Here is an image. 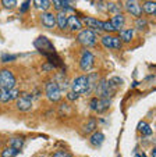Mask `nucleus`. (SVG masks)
Segmentation results:
<instances>
[{"mask_svg": "<svg viewBox=\"0 0 156 157\" xmlns=\"http://www.w3.org/2000/svg\"><path fill=\"white\" fill-rule=\"evenodd\" d=\"M92 88L94 86L91 85V81H89L88 75H78L73 79L71 82V90L77 95H89L92 92Z\"/></svg>", "mask_w": 156, "mask_h": 157, "instance_id": "obj_1", "label": "nucleus"}, {"mask_svg": "<svg viewBox=\"0 0 156 157\" xmlns=\"http://www.w3.org/2000/svg\"><path fill=\"white\" fill-rule=\"evenodd\" d=\"M77 39H78V42H80L82 46H85V48H94L95 44H96V32L85 28V29H81L80 32H78Z\"/></svg>", "mask_w": 156, "mask_h": 157, "instance_id": "obj_2", "label": "nucleus"}, {"mask_svg": "<svg viewBox=\"0 0 156 157\" xmlns=\"http://www.w3.org/2000/svg\"><path fill=\"white\" fill-rule=\"evenodd\" d=\"M15 86V75L7 68L0 70V89H13Z\"/></svg>", "mask_w": 156, "mask_h": 157, "instance_id": "obj_3", "label": "nucleus"}, {"mask_svg": "<svg viewBox=\"0 0 156 157\" xmlns=\"http://www.w3.org/2000/svg\"><path fill=\"white\" fill-rule=\"evenodd\" d=\"M94 67H95V56L88 50V49H85V50L82 52V54H81L80 68L85 72H89L94 70Z\"/></svg>", "mask_w": 156, "mask_h": 157, "instance_id": "obj_4", "label": "nucleus"}, {"mask_svg": "<svg viewBox=\"0 0 156 157\" xmlns=\"http://www.w3.org/2000/svg\"><path fill=\"white\" fill-rule=\"evenodd\" d=\"M46 96L50 101H59L62 99V89L56 81H52L46 85Z\"/></svg>", "mask_w": 156, "mask_h": 157, "instance_id": "obj_5", "label": "nucleus"}, {"mask_svg": "<svg viewBox=\"0 0 156 157\" xmlns=\"http://www.w3.org/2000/svg\"><path fill=\"white\" fill-rule=\"evenodd\" d=\"M112 101L110 99H100V98H95L91 100V109L95 110L96 113H103V111H106L107 109L110 107Z\"/></svg>", "mask_w": 156, "mask_h": 157, "instance_id": "obj_6", "label": "nucleus"}, {"mask_svg": "<svg viewBox=\"0 0 156 157\" xmlns=\"http://www.w3.org/2000/svg\"><path fill=\"white\" fill-rule=\"evenodd\" d=\"M110 86L107 79H102L96 86H95V92H96L98 98L100 99H110Z\"/></svg>", "mask_w": 156, "mask_h": 157, "instance_id": "obj_7", "label": "nucleus"}, {"mask_svg": "<svg viewBox=\"0 0 156 157\" xmlns=\"http://www.w3.org/2000/svg\"><path fill=\"white\" fill-rule=\"evenodd\" d=\"M20 92H18L17 88L13 89H0V101L2 103H7V101H11L14 99L18 98Z\"/></svg>", "mask_w": 156, "mask_h": 157, "instance_id": "obj_8", "label": "nucleus"}, {"mask_svg": "<svg viewBox=\"0 0 156 157\" xmlns=\"http://www.w3.org/2000/svg\"><path fill=\"white\" fill-rule=\"evenodd\" d=\"M102 44L107 49H120L121 48V40L118 39V36L105 35L102 38Z\"/></svg>", "mask_w": 156, "mask_h": 157, "instance_id": "obj_9", "label": "nucleus"}, {"mask_svg": "<svg viewBox=\"0 0 156 157\" xmlns=\"http://www.w3.org/2000/svg\"><path fill=\"white\" fill-rule=\"evenodd\" d=\"M41 20V24L43 25L45 28H54L56 27V15L50 11H43L39 17Z\"/></svg>", "mask_w": 156, "mask_h": 157, "instance_id": "obj_10", "label": "nucleus"}, {"mask_svg": "<svg viewBox=\"0 0 156 157\" xmlns=\"http://www.w3.org/2000/svg\"><path fill=\"white\" fill-rule=\"evenodd\" d=\"M82 25H85L88 29H92V31H102V24L103 21H99L98 18H94V17H84L81 20Z\"/></svg>", "mask_w": 156, "mask_h": 157, "instance_id": "obj_11", "label": "nucleus"}, {"mask_svg": "<svg viewBox=\"0 0 156 157\" xmlns=\"http://www.w3.org/2000/svg\"><path fill=\"white\" fill-rule=\"evenodd\" d=\"M124 7H126V10L131 15H134V17H137V18H141L142 9H141V6L138 4V2H134V0H127L126 4H124Z\"/></svg>", "mask_w": 156, "mask_h": 157, "instance_id": "obj_12", "label": "nucleus"}, {"mask_svg": "<svg viewBox=\"0 0 156 157\" xmlns=\"http://www.w3.org/2000/svg\"><path fill=\"white\" fill-rule=\"evenodd\" d=\"M31 107H32V96L22 95L17 99V109L20 111H28Z\"/></svg>", "mask_w": 156, "mask_h": 157, "instance_id": "obj_13", "label": "nucleus"}, {"mask_svg": "<svg viewBox=\"0 0 156 157\" xmlns=\"http://www.w3.org/2000/svg\"><path fill=\"white\" fill-rule=\"evenodd\" d=\"M35 46L38 49H41L43 53H47V52H53L54 48H53V44H52V42L49 40V39L43 38V36H41V38H38L35 40Z\"/></svg>", "mask_w": 156, "mask_h": 157, "instance_id": "obj_14", "label": "nucleus"}, {"mask_svg": "<svg viewBox=\"0 0 156 157\" xmlns=\"http://www.w3.org/2000/svg\"><path fill=\"white\" fill-rule=\"evenodd\" d=\"M67 28H70L71 31H81V28H82L81 18H78L74 14L67 17Z\"/></svg>", "mask_w": 156, "mask_h": 157, "instance_id": "obj_15", "label": "nucleus"}, {"mask_svg": "<svg viewBox=\"0 0 156 157\" xmlns=\"http://www.w3.org/2000/svg\"><path fill=\"white\" fill-rule=\"evenodd\" d=\"M110 24L113 25V28H114V31H121L124 27V24H126V17H124L123 14H116L112 17V20H110Z\"/></svg>", "mask_w": 156, "mask_h": 157, "instance_id": "obj_16", "label": "nucleus"}, {"mask_svg": "<svg viewBox=\"0 0 156 157\" xmlns=\"http://www.w3.org/2000/svg\"><path fill=\"white\" fill-rule=\"evenodd\" d=\"M56 25L59 27V29L64 31L67 28V15L64 11H59L56 15Z\"/></svg>", "mask_w": 156, "mask_h": 157, "instance_id": "obj_17", "label": "nucleus"}, {"mask_svg": "<svg viewBox=\"0 0 156 157\" xmlns=\"http://www.w3.org/2000/svg\"><path fill=\"white\" fill-rule=\"evenodd\" d=\"M89 140H91L92 145L98 147V146H100L103 143V140H105V135H103V132H98L96 131V132H94L91 135V139Z\"/></svg>", "mask_w": 156, "mask_h": 157, "instance_id": "obj_18", "label": "nucleus"}, {"mask_svg": "<svg viewBox=\"0 0 156 157\" xmlns=\"http://www.w3.org/2000/svg\"><path fill=\"white\" fill-rule=\"evenodd\" d=\"M134 38V29H121L120 31V39L121 42H131Z\"/></svg>", "mask_w": 156, "mask_h": 157, "instance_id": "obj_19", "label": "nucleus"}, {"mask_svg": "<svg viewBox=\"0 0 156 157\" xmlns=\"http://www.w3.org/2000/svg\"><path fill=\"white\" fill-rule=\"evenodd\" d=\"M71 2H67V0H54L53 2V6L56 10H59V11H66V10L70 7Z\"/></svg>", "mask_w": 156, "mask_h": 157, "instance_id": "obj_20", "label": "nucleus"}, {"mask_svg": "<svg viewBox=\"0 0 156 157\" xmlns=\"http://www.w3.org/2000/svg\"><path fill=\"white\" fill-rule=\"evenodd\" d=\"M34 4H35V7L38 10L47 11V9L52 6V2H50V0H35V2H34Z\"/></svg>", "mask_w": 156, "mask_h": 157, "instance_id": "obj_21", "label": "nucleus"}, {"mask_svg": "<svg viewBox=\"0 0 156 157\" xmlns=\"http://www.w3.org/2000/svg\"><path fill=\"white\" fill-rule=\"evenodd\" d=\"M142 13H146V14H155L156 13V3L155 2H145L144 6L141 7Z\"/></svg>", "mask_w": 156, "mask_h": 157, "instance_id": "obj_22", "label": "nucleus"}, {"mask_svg": "<svg viewBox=\"0 0 156 157\" xmlns=\"http://www.w3.org/2000/svg\"><path fill=\"white\" fill-rule=\"evenodd\" d=\"M138 129H139V132H141L142 135H145V136L152 135V129H150L149 124H146V122H141V124L138 125Z\"/></svg>", "mask_w": 156, "mask_h": 157, "instance_id": "obj_23", "label": "nucleus"}, {"mask_svg": "<svg viewBox=\"0 0 156 157\" xmlns=\"http://www.w3.org/2000/svg\"><path fill=\"white\" fill-rule=\"evenodd\" d=\"M146 27H148V21L145 20V18H137V21H135V28L138 31H144V29H146Z\"/></svg>", "mask_w": 156, "mask_h": 157, "instance_id": "obj_24", "label": "nucleus"}, {"mask_svg": "<svg viewBox=\"0 0 156 157\" xmlns=\"http://www.w3.org/2000/svg\"><path fill=\"white\" fill-rule=\"evenodd\" d=\"M10 145H11V147L20 150V149L22 147V145H24V139H22V138H11V140H10Z\"/></svg>", "mask_w": 156, "mask_h": 157, "instance_id": "obj_25", "label": "nucleus"}, {"mask_svg": "<svg viewBox=\"0 0 156 157\" xmlns=\"http://www.w3.org/2000/svg\"><path fill=\"white\" fill-rule=\"evenodd\" d=\"M18 151L20 150H17V149H14V147H11V146H9V147L6 149V150L2 153V157H15L18 154Z\"/></svg>", "mask_w": 156, "mask_h": 157, "instance_id": "obj_26", "label": "nucleus"}, {"mask_svg": "<svg viewBox=\"0 0 156 157\" xmlns=\"http://www.w3.org/2000/svg\"><path fill=\"white\" fill-rule=\"evenodd\" d=\"M2 4L6 9H13V7L17 6V0H2Z\"/></svg>", "mask_w": 156, "mask_h": 157, "instance_id": "obj_27", "label": "nucleus"}, {"mask_svg": "<svg viewBox=\"0 0 156 157\" xmlns=\"http://www.w3.org/2000/svg\"><path fill=\"white\" fill-rule=\"evenodd\" d=\"M102 31H106V32H114V28H113V25L110 24V21H103Z\"/></svg>", "mask_w": 156, "mask_h": 157, "instance_id": "obj_28", "label": "nucleus"}, {"mask_svg": "<svg viewBox=\"0 0 156 157\" xmlns=\"http://www.w3.org/2000/svg\"><path fill=\"white\" fill-rule=\"evenodd\" d=\"M95 127H96V121H95V120H89V122L85 125V128H84V131H85V132H91V131L94 129Z\"/></svg>", "mask_w": 156, "mask_h": 157, "instance_id": "obj_29", "label": "nucleus"}, {"mask_svg": "<svg viewBox=\"0 0 156 157\" xmlns=\"http://www.w3.org/2000/svg\"><path fill=\"white\" fill-rule=\"evenodd\" d=\"M78 98H80V96L77 95V93H74L73 90H70V92L67 93V99H68V100H70V101H74V100H77V99H78Z\"/></svg>", "mask_w": 156, "mask_h": 157, "instance_id": "obj_30", "label": "nucleus"}, {"mask_svg": "<svg viewBox=\"0 0 156 157\" xmlns=\"http://www.w3.org/2000/svg\"><path fill=\"white\" fill-rule=\"evenodd\" d=\"M107 7H109L110 13H118V6H117V4H114V3H109V4H107Z\"/></svg>", "mask_w": 156, "mask_h": 157, "instance_id": "obj_31", "label": "nucleus"}, {"mask_svg": "<svg viewBox=\"0 0 156 157\" xmlns=\"http://www.w3.org/2000/svg\"><path fill=\"white\" fill-rule=\"evenodd\" d=\"M53 157H73L71 154H68V153H66V151H56V153L53 154Z\"/></svg>", "mask_w": 156, "mask_h": 157, "instance_id": "obj_32", "label": "nucleus"}, {"mask_svg": "<svg viewBox=\"0 0 156 157\" xmlns=\"http://www.w3.org/2000/svg\"><path fill=\"white\" fill-rule=\"evenodd\" d=\"M30 2H24V3L22 4H21V9H20V11L21 13H25V11H27V10H28V7H30Z\"/></svg>", "mask_w": 156, "mask_h": 157, "instance_id": "obj_33", "label": "nucleus"}, {"mask_svg": "<svg viewBox=\"0 0 156 157\" xmlns=\"http://www.w3.org/2000/svg\"><path fill=\"white\" fill-rule=\"evenodd\" d=\"M42 68H43L45 71H50L52 68H54V65H53V64H50V63H46V64L42 65Z\"/></svg>", "mask_w": 156, "mask_h": 157, "instance_id": "obj_34", "label": "nucleus"}, {"mask_svg": "<svg viewBox=\"0 0 156 157\" xmlns=\"http://www.w3.org/2000/svg\"><path fill=\"white\" fill-rule=\"evenodd\" d=\"M152 157H156V149H153L152 150Z\"/></svg>", "mask_w": 156, "mask_h": 157, "instance_id": "obj_35", "label": "nucleus"}, {"mask_svg": "<svg viewBox=\"0 0 156 157\" xmlns=\"http://www.w3.org/2000/svg\"><path fill=\"white\" fill-rule=\"evenodd\" d=\"M38 157H43V156H38Z\"/></svg>", "mask_w": 156, "mask_h": 157, "instance_id": "obj_36", "label": "nucleus"}]
</instances>
